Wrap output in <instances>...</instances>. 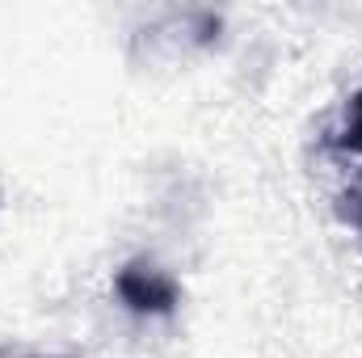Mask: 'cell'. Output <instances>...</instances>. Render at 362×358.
Wrapping results in <instances>:
<instances>
[{"label":"cell","mask_w":362,"mask_h":358,"mask_svg":"<svg viewBox=\"0 0 362 358\" xmlns=\"http://www.w3.org/2000/svg\"><path fill=\"white\" fill-rule=\"evenodd\" d=\"M114 287H118V295H122V304H127L131 312L165 316V312L177 308V287H173V278L160 274V270H152V266H144V262L122 266Z\"/></svg>","instance_id":"obj_1"},{"label":"cell","mask_w":362,"mask_h":358,"mask_svg":"<svg viewBox=\"0 0 362 358\" xmlns=\"http://www.w3.org/2000/svg\"><path fill=\"white\" fill-rule=\"evenodd\" d=\"M346 148H354V152H362V93L350 101V110H346Z\"/></svg>","instance_id":"obj_2"}]
</instances>
